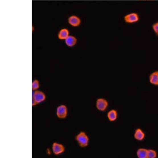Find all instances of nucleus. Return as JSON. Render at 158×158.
I'll return each mask as SVG.
<instances>
[{"label":"nucleus","instance_id":"nucleus-1","mask_svg":"<svg viewBox=\"0 0 158 158\" xmlns=\"http://www.w3.org/2000/svg\"><path fill=\"white\" fill-rule=\"evenodd\" d=\"M76 140L81 147H87L89 143V138L86 133L83 131H81L75 137Z\"/></svg>","mask_w":158,"mask_h":158},{"label":"nucleus","instance_id":"nucleus-2","mask_svg":"<svg viewBox=\"0 0 158 158\" xmlns=\"http://www.w3.org/2000/svg\"><path fill=\"white\" fill-rule=\"evenodd\" d=\"M46 95L42 91L37 90L33 93L32 106H34L44 101L46 99Z\"/></svg>","mask_w":158,"mask_h":158},{"label":"nucleus","instance_id":"nucleus-3","mask_svg":"<svg viewBox=\"0 0 158 158\" xmlns=\"http://www.w3.org/2000/svg\"><path fill=\"white\" fill-rule=\"evenodd\" d=\"M139 20V15L135 12L128 14L124 17V21L128 24L135 23L138 22Z\"/></svg>","mask_w":158,"mask_h":158},{"label":"nucleus","instance_id":"nucleus-4","mask_svg":"<svg viewBox=\"0 0 158 158\" xmlns=\"http://www.w3.org/2000/svg\"><path fill=\"white\" fill-rule=\"evenodd\" d=\"M108 106V101L104 98H99L97 99L96 106L99 111H104L106 110Z\"/></svg>","mask_w":158,"mask_h":158},{"label":"nucleus","instance_id":"nucleus-5","mask_svg":"<svg viewBox=\"0 0 158 158\" xmlns=\"http://www.w3.org/2000/svg\"><path fill=\"white\" fill-rule=\"evenodd\" d=\"M67 115V108L65 105H61L58 106L56 110V115L59 118H66Z\"/></svg>","mask_w":158,"mask_h":158},{"label":"nucleus","instance_id":"nucleus-6","mask_svg":"<svg viewBox=\"0 0 158 158\" xmlns=\"http://www.w3.org/2000/svg\"><path fill=\"white\" fill-rule=\"evenodd\" d=\"M52 149L53 153L56 155H58L61 154L64 152L65 148L62 144L57 142H54L53 143Z\"/></svg>","mask_w":158,"mask_h":158},{"label":"nucleus","instance_id":"nucleus-7","mask_svg":"<svg viewBox=\"0 0 158 158\" xmlns=\"http://www.w3.org/2000/svg\"><path fill=\"white\" fill-rule=\"evenodd\" d=\"M67 21L70 25L73 27L79 26L81 23V20L80 18L75 15L70 16L68 18Z\"/></svg>","mask_w":158,"mask_h":158},{"label":"nucleus","instance_id":"nucleus-8","mask_svg":"<svg viewBox=\"0 0 158 158\" xmlns=\"http://www.w3.org/2000/svg\"><path fill=\"white\" fill-rule=\"evenodd\" d=\"M65 43L68 47H72L75 46L77 43V40L74 36L69 35L65 40Z\"/></svg>","mask_w":158,"mask_h":158},{"label":"nucleus","instance_id":"nucleus-9","mask_svg":"<svg viewBox=\"0 0 158 158\" xmlns=\"http://www.w3.org/2000/svg\"><path fill=\"white\" fill-rule=\"evenodd\" d=\"M149 81L152 85L158 86V70L152 72L150 75Z\"/></svg>","mask_w":158,"mask_h":158},{"label":"nucleus","instance_id":"nucleus-10","mask_svg":"<svg viewBox=\"0 0 158 158\" xmlns=\"http://www.w3.org/2000/svg\"><path fill=\"white\" fill-rule=\"evenodd\" d=\"M134 138L136 140L138 141H142L145 139V132L141 129L137 128L135 131L134 133Z\"/></svg>","mask_w":158,"mask_h":158},{"label":"nucleus","instance_id":"nucleus-11","mask_svg":"<svg viewBox=\"0 0 158 158\" xmlns=\"http://www.w3.org/2000/svg\"><path fill=\"white\" fill-rule=\"evenodd\" d=\"M69 35V31L67 28H63L58 32V37L60 40H65Z\"/></svg>","mask_w":158,"mask_h":158},{"label":"nucleus","instance_id":"nucleus-12","mask_svg":"<svg viewBox=\"0 0 158 158\" xmlns=\"http://www.w3.org/2000/svg\"><path fill=\"white\" fill-rule=\"evenodd\" d=\"M107 116L109 121L110 122H114L118 118L117 111L115 109H112L108 113Z\"/></svg>","mask_w":158,"mask_h":158},{"label":"nucleus","instance_id":"nucleus-13","mask_svg":"<svg viewBox=\"0 0 158 158\" xmlns=\"http://www.w3.org/2000/svg\"><path fill=\"white\" fill-rule=\"evenodd\" d=\"M148 150L144 148H140L137 150V157L139 158H147Z\"/></svg>","mask_w":158,"mask_h":158},{"label":"nucleus","instance_id":"nucleus-14","mask_svg":"<svg viewBox=\"0 0 158 158\" xmlns=\"http://www.w3.org/2000/svg\"><path fill=\"white\" fill-rule=\"evenodd\" d=\"M157 152L153 149L148 150L147 158H156L157 157Z\"/></svg>","mask_w":158,"mask_h":158},{"label":"nucleus","instance_id":"nucleus-15","mask_svg":"<svg viewBox=\"0 0 158 158\" xmlns=\"http://www.w3.org/2000/svg\"><path fill=\"white\" fill-rule=\"evenodd\" d=\"M40 82L38 79H34L32 83V89L34 91L38 90L40 88Z\"/></svg>","mask_w":158,"mask_h":158},{"label":"nucleus","instance_id":"nucleus-16","mask_svg":"<svg viewBox=\"0 0 158 158\" xmlns=\"http://www.w3.org/2000/svg\"><path fill=\"white\" fill-rule=\"evenodd\" d=\"M152 28L155 34L158 36V21L154 23L152 25Z\"/></svg>","mask_w":158,"mask_h":158},{"label":"nucleus","instance_id":"nucleus-17","mask_svg":"<svg viewBox=\"0 0 158 158\" xmlns=\"http://www.w3.org/2000/svg\"><path fill=\"white\" fill-rule=\"evenodd\" d=\"M142 1H143V0H142Z\"/></svg>","mask_w":158,"mask_h":158}]
</instances>
